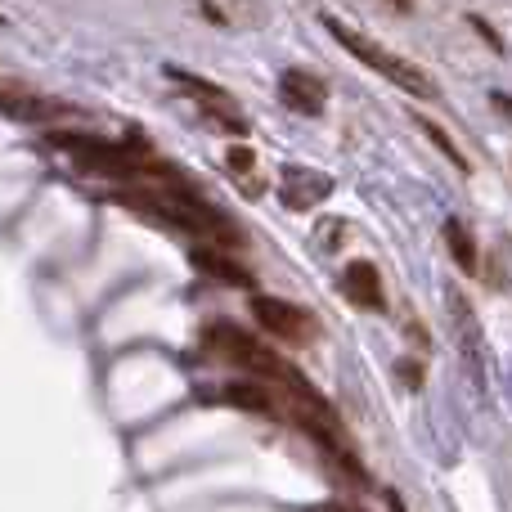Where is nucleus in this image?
Listing matches in <instances>:
<instances>
[{
	"label": "nucleus",
	"mask_w": 512,
	"mask_h": 512,
	"mask_svg": "<svg viewBox=\"0 0 512 512\" xmlns=\"http://www.w3.org/2000/svg\"><path fill=\"white\" fill-rule=\"evenodd\" d=\"M279 189H283V203L288 207H310V203H319V198L328 194V176H310L306 167H283L279 171Z\"/></svg>",
	"instance_id": "423d86ee"
},
{
	"label": "nucleus",
	"mask_w": 512,
	"mask_h": 512,
	"mask_svg": "<svg viewBox=\"0 0 512 512\" xmlns=\"http://www.w3.org/2000/svg\"><path fill=\"white\" fill-rule=\"evenodd\" d=\"M198 9H203V14L212 18L216 27H230V18H225V9H221V5H212V0H198Z\"/></svg>",
	"instance_id": "2eb2a0df"
},
{
	"label": "nucleus",
	"mask_w": 512,
	"mask_h": 512,
	"mask_svg": "<svg viewBox=\"0 0 512 512\" xmlns=\"http://www.w3.org/2000/svg\"><path fill=\"white\" fill-rule=\"evenodd\" d=\"M171 81H180L185 90H194V99H198V108H203L207 117H212L216 126H221L225 135H248V122H243V113H239V104H234L230 95H225L221 86H212V81H203V77H189V72H180V68H171L167 72Z\"/></svg>",
	"instance_id": "20e7f679"
},
{
	"label": "nucleus",
	"mask_w": 512,
	"mask_h": 512,
	"mask_svg": "<svg viewBox=\"0 0 512 512\" xmlns=\"http://www.w3.org/2000/svg\"><path fill=\"white\" fill-rule=\"evenodd\" d=\"M9 117H23V122H50V117H63V104L54 99H36V95H5L0 99Z\"/></svg>",
	"instance_id": "9d476101"
},
{
	"label": "nucleus",
	"mask_w": 512,
	"mask_h": 512,
	"mask_svg": "<svg viewBox=\"0 0 512 512\" xmlns=\"http://www.w3.org/2000/svg\"><path fill=\"white\" fill-rule=\"evenodd\" d=\"M324 27L337 36V41L346 45V50L355 54V59L364 63V68H373V72H382V77H391L396 86H405L409 95H418V99H436L441 90H436V81L427 77L423 68H414V63H405V59H396V54H387L382 45H373V41H364L360 32H351V27H342L337 18H324Z\"/></svg>",
	"instance_id": "f257e3e1"
},
{
	"label": "nucleus",
	"mask_w": 512,
	"mask_h": 512,
	"mask_svg": "<svg viewBox=\"0 0 512 512\" xmlns=\"http://www.w3.org/2000/svg\"><path fill=\"white\" fill-rule=\"evenodd\" d=\"M252 315L274 342H288V346H301L315 337V319L306 310H297L292 301H279V297H252Z\"/></svg>",
	"instance_id": "7ed1b4c3"
},
{
	"label": "nucleus",
	"mask_w": 512,
	"mask_h": 512,
	"mask_svg": "<svg viewBox=\"0 0 512 512\" xmlns=\"http://www.w3.org/2000/svg\"><path fill=\"white\" fill-rule=\"evenodd\" d=\"M225 400L248 409V414H261V418L279 414V396H274L270 382H225Z\"/></svg>",
	"instance_id": "6e6552de"
},
{
	"label": "nucleus",
	"mask_w": 512,
	"mask_h": 512,
	"mask_svg": "<svg viewBox=\"0 0 512 512\" xmlns=\"http://www.w3.org/2000/svg\"><path fill=\"white\" fill-rule=\"evenodd\" d=\"M207 342H212L216 355H225L230 364H239V369L256 373V378H270V387L283 378V369H288V364H283L279 355L270 351V346H261L256 337H248L243 328H234V324H216L212 333H207Z\"/></svg>",
	"instance_id": "f03ea898"
},
{
	"label": "nucleus",
	"mask_w": 512,
	"mask_h": 512,
	"mask_svg": "<svg viewBox=\"0 0 512 512\" xmlns=\"http://www.w3.org/2000/svg\"><path fill=\"white\" fill-rule=\"evenodd\" d=\"M445 243H450V252H454V261H459L463 274H477V243H472L468 225L450 221V225H445Z\"/></svg>",
	"instance_id": "9b49d317"
},
{
	"label": "nucleus",
	"mask_w": 512,
	"mask_h": 512,
	"mask_svg": "<svg viewBox=\"0 0 512 512\" xmlns=\"http://www.w3.org/2000/svg\"><path fill=\"white\" fill-rule=\"evenodd\" d=\"M225 167H230L234 180H239V176H252V167H256L252 149H230V153H225Z\"/></svg>",
	"instance_id": "ddd939ff"
},
{
	"label": "nucleus",
	"mask_w": 512,
	"mask_h": 512,
	"mask_svg": "<svg viewBox=\"0 0 512 512\" xmlns=\"http://www.w3.org/2000/svg\"><path fill=\"white\" fill-rule=\"evenodd\" d=\"M279 95L297 113H324V81L310 77V72H283Z\"/></svg>",
	"instance_id": "0eeeda50"
},
{
	"label": "nucleus",
	"mask_w": 512,
	"mask_h": 512,
	"mask_svg": "<svg viewBox=\"0 0 512 512\" xmlns=\"http://www.w3.org/2000/svg\"><path fill=\"white\" fill-rule=\"evenodd\" d=\"M391 5H396V9H405V14H409V9H414V0H391Z\"/></svg>",
	"instance_id": "f3484780"
},
{
	"label": "nucleus",
	"mask_w": 512,
	"mask_h": 512,
	"mask_svg": "<svg viewBox=\"0 0 512 512\" xmlns=\"http://www.w3.org/2000/svg\"><path fill=\"white\" fill-rule=\"evenodd\" d=\"M495 108H499V113H508V117H512V95H495Z\"/></svg>",
	"instance_id": "dca6fc26"
},
{
	"label": "nucleus",
	"mask_w": 512,
	"mask_h": 512,
	"mask_svg": "<svg viewBox=\"0 0 512 512\" xmlns=\"http://www.w3.org/2000/svg\"><path fill=\"white\" fill-rule=\"evenodd\" d=\"M342 292L346 301H355L360 310H382L387 297H382V274L373 261H351L342 270Z\"/></svg>",
	"instance_id": "39448f33"
},
{
	"label": "nucleus",
	"mask_w": 512,
	"mask_h": 512,
	"mask_svg": "<svg viewBox=\"0 0 512 512\" xmlns=\"http://www.w3.org/2000/svg\"><path fill=\"white\" fill-rule=\"evenodd\" d=\"M328 512H360V508H328Z\"/></svg>",
	"instance_id": "a211bd4d"
},
{
	"label": "nucleus",
	"mask_w": 512,
	"mask_h": 512,
	"mask_svg": "<svg viewBox=\"0 0 512 512\" xmlns=\"http://www.w3.org/2000/svg\"><path fill=\"white\" fill-rule=\"evenodd\" d=\"M194 265H198V270H207L212 279L230 283V288H252V274L243 270L239 261H230V256H221L212 248H194Z\"/></svg>",
	"instance_id": "1a4fd4ad"
},
{
	"label": "nucleus",
	"mask_w": 512,
	"mask_h": 512,
	"mask_svg": "<svg viewBox=\"0 0 512 512\" xmlns=\"http://www.w3.org/2000/svg\"><path fill=\"white\" fill-rule=\"evenodd\" d=\"M418 131H423V135H427V140H432V144H436V149H441V153H445V158H450V162H454V167H459V171H468V158H463V153H459V149H454V140H450V135H445V131H441V126H436V122H427V117H423V122H418Z\"/></svg>",
	"instance_id": "f8f14e48"
},
{
	"label": "nucleus",
	"mask_w": 512,
	"mask_h": 512,
	"mask_svg": "<svg viewBox=\"0 0 512 512\" xmlns=\"http://www.w3.org/2000/svg\"><path fill=\"white\" fill-rule=\"evenodd\" d=\"M468 23L477 27V36H481V41H490V50H504V36H499L495 27H490V23H486V18H481V14H468Z\"/></svg>",
	"instance_id": "4468645a"
}]
</instances>
